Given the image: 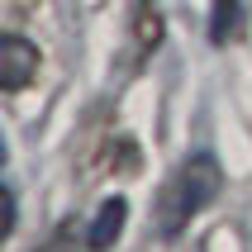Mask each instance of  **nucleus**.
I'll return each mask as SVG.
<instances>
[{"instance_id": "f257e3e1", "label": "nucleus", "mask_w": 252, "mask_h": 252, "mask_svg": "<svg viewBox=\"0 0 252 252\" xmlns=\"http://www.w3.org/2000/svg\"><path fill=\"white\" fill-rule=\"evenodd\" d=\"M224 190V171H219V157L214 153H190L181 167L167 176L162 195H157V233L167 243H176L190 228L200 210H210Z\"/></svg>"}, {"instance_id": "f03ea898", "label": "nucleus", "mask_w": 252, "mask_h": 252, "mask_svg": "<svg viewBox=\"0 0 252 252\" xmlns=\"http://www.w3.org/2000/svg\"><path fill=\"white\" fill-rule=\"evenodd\" d=\"M33 76H38V48L24 33H5L0 38V91L19 95L24 86H33Z\"/></svg>"}, {"instance_id": "7ed1b4c3", "label": "nucleus", "mask_w": 252, "mask_h": 252, "mask_svg": "<svg viewBox=\"0 0 252 252\" xmlns=\"http://www.w3.org/2000/svg\"><path fill=\"white\" fill-rule=\"evenodd\" d=\"M157 48H162V10H157V0H138L133 19H128V71L153 62Z\"/></svg>"}, {"instance_id": "20e7f679", "label": "nucleus", "mask_w": 252, "mask_h": 252, "mask_svg": "<svg viewBox=\"0 0 252 252\" xmlns=\"http://www.w3.org/2000/svg\"><path fill=\"white\" fill-rule=\"evenodd\" d=\"M124 224H128V200L124 195H110L95 210L91 228H86V248H91V252H110L114 243H119V233H124Z\"/></svg>"}, {"instance_id": "39448f33", "label": "nucleus", "mask_w": 252, "mask_h": 252, "mask_svg": "<svg viewBox=\"0 0 252 252\" xmlns=\"http://www.w3.org/2000/svg\"><path fill=\"white\" fill-rule=\"evenodd\" d=\"M243 33V0H214L210 10V38L214 43H233Z\"/></svg>"}, {"instance_id": "423d86ee", "label": "nucleus", "mask_w": 252, "mask_h": 252, "mask_svg": "<svg viewBox=\"0 0 252 252\" xmlns=\"http://www.w3.org/2000/svg\"><path fill=\"white\" fill-rule=\"evenodd\" d=\"M100 167L95 171H105V176H114V171H119V176H124V171H133L138 167V148H133V138H110V143H100Z\"/></svg>"}, {"instance_id": "0eeeda50", "label": "nucleus", "mask_w": 252, "mask_h": 252, "mask_svg": "<svg viewBox=\"0 0 252 252\" xmlns=\"http://www.w3.org/2000/svg\"><path fill=\"white\" fill-rule=\"evenodd\" d=\"M33 252H76V224H71V219H62V224L53 228V238L38 243Z\"/></svg>"}, {"instance_id": "6e6552de", "label": "nucleus", "mask_w": 252, "mask_h": 252, "mask_svg": "<svg viewBox=\"0 0 252 252\" xmlns=\"http://www.w3.org/2000/svg\"><path fill=\"white\" fill-rule=\"evenodd\" d=\"M14 224H19V200L14 190H5V233H14Z\"/></svg>"}]
</instances>
